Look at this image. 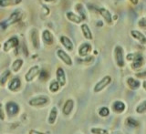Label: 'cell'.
<instances>
[{
	"mask_svg": "<svg viewBox=\"0 0 146 134\" xmlns=\"http://www.w3.org/2000/svg\"><path fill=\"white\" fill-rule=\"evenodd\" d=\"M126 83H127V86L129 87V89L131 90H139L141 86V82L138 78H135L133 77H128L126 80Z\"/></svg>",
	"mask_w": 146,
	"mask_h": 134,
	"instance_id": "ac0fdd59",
	"label": "cell"
},
{
	"mask_svg": "<svg viewBox=\"0 0 146 134\" xmlns=\"http://www.w3.org/2000/svg\"><path fill=\"white\" fill-rule=\"evenodd\" d=\"M66 17L68 20H70L72 23H75L77 25H80L82 24V21H83V17H80L79 14H76L72 11H68L66 12Z\"/></svg>",
	"mask_w": 146,
	"mask_h": 134,
	"instance_id": "e0dca14e",
	"label": "cell"
},
{
	"mask_svg": "<svg viewBox=\"0 0 146 134\" xmlns=\"http://www.w3.org/2000/svg\"><path fill=\"white\" fill-rule=\"evenodd\" d=\"M23 17H24V13H23L20 9H17L16 11L11 13L10 16H9L7 18H6V19H4L3 21L0 22V29H2L3 30L7 29V27H11L12 25H15L19 21H21Z\"/></svg>",
	"mask_w": 146,
	"mask_h": 134,
	"instance_id": "6da1fadb",
	"label": "cell"
},
{
	"mask_svg": "<svg viewBox=\"0 0 146 134\" xmlns=\"http://www.w3.org/2000/svg\"><path fill=\"white\" fill-rule=\"evenodd\" d=\"M129 2L133 6H136V5L139 4V0H129Z\"/></svg>",
	"mask_w": 146,
	"mask_h": 134,
	"instance_id": "d590c367",
	"label": "cell"
},
{
	"mask_svg": "<svg viewBox=\"0 0 146 134\" xmlns=\"http://www.w3.org/2000/svg\"><path fill=\"white\" fill-rule=\"evenodd\" d=\"M80 30L82 32V35H83L84 38L87 40H92L93 39V34L92 31H91L90 27L87 23H82L80 24Z\"/></svg>",
	"mask_w": 146,
	"mask_h": 134,
	"instance_id": "d6986e66",
	"label": "cell"
},
{
	"mask_svg": "<svg viewBox=\"0 0 146 134\" xmlns=\"http://www.w3.org/2000/svg\"><path fill=\"white\" fill-rule=\"evenodd\" d=\"M23 2V0H0V8L17 7Z\"/></svg>",
	"mask_w": 146,
	"mask_h": 134,
	"instance_id": "7402d4cb",
	"label": "cell"
},
{
	"mask_svg": "<svg viewBox=\"0 0 146 134\" xmlns=\"http://www.w3.org/2000/svg\"><path fill=\"white\" fill-rule=\"evenodd\" d=\"M60 89V85L58 84V82L56 80H53L50 81L49 83V86H48V90L50 92H52V93H56L58 92Z\"/></svg>",
	"mask_w": 146,
	"mask_h": 134,
	"instance_id": "f1b7e54d",
	"label": "cell"
},
{
	"mask_svg": "<svg viewBox=\"0 0 146 134\" xmlns=\"http://www.w3.org/2000/svg\"><path fill=\"white\" fill-rule=\"evenodd\" d=\"M141 87H143V89L146 91V80H143V82H141Z\"/></svg>",
	"mask_w": 146,
	"mask_h": 134,
	"instance_id": "8d00e7d4",
	"label": "cell"
},
{
	"mask_svg": "<svg viewBox=\"0 0 146 134\" xmlns=\"http://www.w3.org/2000/svg\"><path fill=\"white\" fill-rule=\"evenodd\" d=\"M98 114L100 117L102 118H106L108 117L110 114H111V110H110V109L108 107H106V106H102V107H100L98 110Z\"/></svg>",
	"mask_w": 146,
	"mask_h": 134,
	"instance_id": "f546056e",
	"label": "cell"
},
{
	"mask_svg": "<svg viewBox=\"0 0 146 134\" xmlns=\"http://www.w3.org/2000/svg\"><path fill=\"white\" fill-rule=\"evenodd\" d=\"M31 134H44V133H41V132H38V131H30Z\"/></svg>",
	"mask_w": 146,
	"mask_h": 134,
	"instance_id": "74e56055",
	"label": "cell"
},
{
	"mask_svg": "<svg viewBox=\"0 0 146 134\" xmlns=\"http://www.w3.org/2000/svg\"><path fill=\"white\" fill-rule=\"evenodd\" d=\"M48 75L47 71H46V70L40 71V73H39V78H40V80L46 81V80H48Z\"/></svg>",
	"mask_w": 146,
	"mask_h": 134,
	"instance_id": "d6a6232c",
	"label": "cell"
},
{
	"mask_svg": "<svg viewBox=\"0 0 146 134\" xmlns=\"http://www.w3.org/2000/svg\"><path fill=\"white\" fill-rule=\"evenodd\" d=\"M125 125L129 128H137L139 127L140 122L133 117H128L125 121Z\"/></svg>",
	"mask_w": 146,
	"mask_h": 134,
	"instance_id": "4316f807",
	"label": "cell"
},
{
	"mask_svg": "<svg viewBox=\"0 0 146 134\" xmlns=\"http://www.w3.org/2000/svg\"><path fill=\"white\" fill-rule=\"evenodd\" d=\"M56 54H57V57L60 59V60L65 64V65L70 67L73 65V60L71 57L70 56V55L68 54V52H66L64 49H61V48H58L57 49L56 51Z\"/></svg>",
	"mask_w": 146,
	"mask_h": 134,
	"instance_id": "ba28073f",
	"label": "cell"
},
{
	"mask_svg": "<svg viewBox=\"0 0 146 134\" xmlns=\"http://www.w3.org/2000/svg\"><path fill=\"white\" fill-rule=\"evenodd\" d=\"M99 13L100 15L102 16V17L103 18V20L105 21L107 25L111 26L113 24V18H112V15L111 11L107 9L106 7H100L99 9Z\"/></svg>",
	"mask_w": 146,
	"mask_h": 134,
	"instance_id": "8fae6325",
	"label": "cell"
},
{
	"mask_svg": "<svg viewBox=\"0 0 146 134\" xmlns=\"http://www.w3.org/2000/svg\"><path fill=\"white\" fill-rule=\"evenodd\" d=\"M126 109V104L122 100H115L111 104V110L115 113H123Z\"/></svg>",
	"mask_w": 146,
	"mask_h": 134,
	"instance_id": "2e32d148",
	"label": "cell"
},
{
	"mask_svg": "<svg viewBox=\"0 0 146 134\" xmlns=\"http://www.w3.org/2000/svg\"><path fill=\"white\" fill-rule=\"evenodd\" d=\"M30 39H31V43L33 45V47L35 48H39V34H38V30L36 29H32L30 31Z\"/></svg>",
	"mask_w": 146,
	"mask_h": 134,
	"instance_id": "44dd1931",
	"label": "cell"
},
{
	"mask_svg": "<svg viewBox=\"0 0 146 134\" xmlns=\"http://www.w3.org/2000/svg\"><path fill=\"white\" fill-rule=\"evenodd\" d=\"M11 76V71L9 69H5V70L0 74V86L3 87L6 85L7 81Z\"/></svg>",
	"mask_w": 146,
	"mask_h": 134,
	"instance_id": "d4e9b609",
	"label": "cell"
},
{
	"mask_svg": "<svg viewBox=\"0 0 146 134\" xmlns=\"http://www.w3.org/2000/svg\"><path fill=\"white\" fill-rule=\"evenodd\" d=\"M23 65H24V60L22 58H17L11 64V68L15 73H17L21 69Z\"/></svg>",
	"mask_w": 146,
	"mask_h": 134,
	"instance_id": "484cf974",
	"label": "cell"
},
{
	"mask_svg": "<svg viewBox=\"0 0 146 134\" xmlns=\"http://www.w3.org/2000/svg\"><path fill=\"white\" fill-rule=\"evenodd\" d=\"M114 134H120V133H114Z\"/></svg>",
	"mask_w": 146,
	"mask_h": 134,
	"instance_id": "60d3db41",
	"label": "cell"
},
{
	"mask_svg": "<svg viewBox=\"0 0 146 134\" xmlns=\"http://www.w3.org/2000/svg\"><path fill=\"white\" fill-rule=\"evenodd\" d=\"M6 109L8 116L13 117L19 111V106H18L17 103L14 102V101H9V102L6 104Z\"/></svg>",
	"mask_w": 146,
	"mask_h": 134,
	"instance_id": "5bb4252c",
	"label": "cell"
},
{
	"mask_svg": "<svg viewBox=\"0 0 146 134\" xmlns=\"http://www.w3.org/2000/svg\"><path fill=\"white\" fill-rule=\"evenodd\" d=\"M8 90L10 91H16L21 87V81L19 80V78H13L12 80L9 81L8 83Z\"/></svg>",
	"mask_w": 146,
	"mask_h": 134,
	"instance_id": "603a6c76",
	"label": "cell"
},
{
	"mask_svg": "<svg viewBox=\"0 0 146 134\" xmlns=\"http://www.w3.org/2000/svg\"><path fill=\"white\" fill-rule=\"evenodd\" d=\"M40 67L38 65H34L32 66L29 70L27 71V73L25 74V80L27 82H31L33 81L35 78L39 76L40 73Z\"/></svg>",
	"mask_w": 146,
	"mask_h": 134,
	"instance_id": "52a82bcc",
	"label": "cell"
},
{
	"mask_svg": "<svg viewBox=\"0 0 146 134\" xmlns=\"http://www.w3.org/2000/svg\"><path fill=\"white\" fill-rule=\"evenodd\" d=\"M0 119H1V121H4L5 119V113H4L2 103H0Z\"/></svg>",
	"mask_w": 146,
	"mask_h": 134,
	"instance_id": "e575fe53",
	"label": "cell"
},
{
	"mask_svg": "<svg viewBox=\"0 0 146 134\" xmlns=\"http://www.w3.org/2000/svg\"><path fill=\"white\" fill-rule=\"evenodd\" d=\"M56 80L58 82V84L60 85V87H65L67 84V77L65 70L63 69V68L58 67L56 70Z\"/></svg>",
	"mask_w": 146,
	"mask_h": 134,
	"instance_id": "7c38bea8",
	"label": "cell"
},
{
	"mask_svg": "<svg viewBox=\"0 0 146 134\" xmlns=\"http://www.w3.org/2000/svg\"><path fill=\"white\" fill-rule=\"evenodd\" d=\"M74 105H75V102H74V100H71V99L67 100L65 101V103H64V105H63V108H62L63 115H65V116H68V115H70L73 109H74Z\"/></svg>",
	"mask_w": 146,
	"mask_h": 134,
	"instance_id": "ffe728a7",
	"label": "cell"
},
{
	"mask_svg": "<svg viewBox=\"0 0 146 134\" xmlns=\"http://www.w3.org/2000/svg\"><path fill=\"white\" fill-rule=\"evenodd\" d=\"M49 102V99L47 95H39L32 98L29 100V104L31 107H40L45 106Z\"/></svg>",
	"mask_w": 146,
	"mask_h": 134,
	"instance_id": "8992f818",
	"label": "cell"
},
{
	"mask_svg": "<svg viewBox=\"0 0 146 134\" xmlns=\"http://www.w3.org/2000/svg\"><path fill=\"white\" fill-rule=\"evenodd\" d=\"M135 76H136L137 78H146V70L141 71V72H137L135 74Z\"/></svg>",
	"mask_w": 146,
	"mask_h": 134,
	"instance_id": "836d02e7",
	"label": "cell"
},
{
	"mask_svg": "<svg viewBox=\"0 0 146 134\" xmlns=\"http://www.w3.org/2000/svg\"><path fill=\"white\" fill-rule=\"evenodd\" d=\"M59 42L64 47V48L68 50V52H71L74 49V43H73V41L68 36L61 35L59 36Z\"/></svg>",
	"mask_w": 146,
	"mask_h": 134,
	"instance_id": "30bf717a",
	"label": "cell"
},
{
	"mask_svg": "<svg viewBox=\"0 0 146 134\" xmlns=\"http://www.w3.org/2000/svg\"><path fill=\"white\" fill-rule=\"evenodd\" d=\"M111 81H112V78L111 76H109V75L104 76L95 84L93 88V92L94 93H100V92H102L104 89H106V88L111 84Z\"/></svg>",
	"mask_w": 146,
	"mask_h": 134,
	"instance_id": "277c9868",
	"label": "cell"
},
{
	"mask_svg": "<svg viewBox=\"0 0 146 134\" xmlns=\"http://www.w3.org/2000/svg\"><path fill=\"white\" fill-rule=\"evenodd\" d=\"M138 26L141 29H146V16L141 17L138 20Z\"/></svg>",
	"mask_w": 146,
	"mask_h": 134,
	"instance_id": "1f68e13d",
	"label": "cell"
},
{
	"mask_svg": "<svg viewBox=\"0 0 146 134\" xmlns=\"http://www.w3.org/2000/svg\"><path fill=\"white\" fill-rule=\"evenodd\" d=\"M91 134H109V131L106 129L99 128V127H92L90 130Z\"/></svg>",
	"mask_w": 146,
	"mask_h": 134,
	"instance_id": "4dcf8cb0",
	"label": "cell"
},
{
	"mask_svg": "<svg viewBox=\"0 0 146 134\" xmlns=\"http://www.w3.org/2000/svg\"><path fill=\"white\" fill-rule=\"evenodd\" d=\"M113 57H114V60L117 67L119 68H124L126 65V57L124 54V49L120 45H117L114 47L113 49Z\"/></svg>",
	"mask_w": 146,
	"mask_h": 134,
	"instance_id": "3957f363",
	"label": "cell"
},
{
	"mask_svg": "<svg viewBox=\"0 0 146 134\" xmlns=\"http://www.w3.org/2000/svg\"><path fill=\"white\" fill-rule=\"evenodd\" d=\"M58 118V109L57 107H52L51 109H50L49 114H48V122L50 125H53V124L56 122Z\"/></svg>",
	"mask_w": 146,
	"mask_h": 134,
	"instance_id": "cb8c5ba5",
	"label": "cell"
},
{
	"mask_svg": "<svg viewBox=\"0 0 146 134\" xmlns=\"http://www.w3.org/2000/svg\"><path fill=\"white\" fill-rule=\"evenodd\" d=\"M126 60L131 63V68L133 70H139L144 64L143 56L141 53H129L126 55Z\"/></svg>",
	"mask_w": 146,
	"mask_h": 134,
	"instance_id": "7a4b0ae2",
	"label": "cell"
},
{
	"mask_svg": "<svg viewBox=\"0 0 146 134\" xmlns=\"http://www.w3.org/2000/svg\"><path fill=\"white\" fill-rule=\"evenodd\" d=\"M2 48V45H1V43H0V48Z\"/></svg>",
	"mask_w": 146,
	"mask_h": 134,
	"instance_id": "ab89813d",
	"label": "cell"
},
{
	"mask_svg": "<svg viewBox=\"0 0 146 134\" xmlns=\"http://www.w3.org/2000/svg\"><path fill=\"white\" fill-rule=\"evenodd\" d=\"M91 50H92L91 44L89 42H83L80 45L79 48H78V54L81 58H86L91 52Z\"/></svg>",
	"mask_w": 146,
	"mask_h": 134,
	"instance_id": "9c48e42d",
	"label": "cell"
},
{
	"mask_svg": "<svg viewBox=\"0 0 146 134\" xmlns=\"http://www.w3.org/2000/svg\"><path fill=\"white\" fill-rule=\"evenodd\" d=\"M43 1L46 3H53V2L56 1V0H43Z\"/></svg>",
	"mask_w": 146,
	"mask_h": 134,
	"instance_id": "f35d334b",
	"label": "cell"
},
{
	"mask_svg": "<svg viewBox=\"0 0 146 134\" xmlns=\"http://www.w3.org/2000/svg\"><path fill=\"white\" fill-rule=\"evenodd\" d=\"M135 112L138 114H145L146 113V100L140 102L135 108Z\"/></svg>",
	"mask_w": 146,
	"mask_h": 134,
	"instance_id": "83f0119b",
	"label": "cell"
},
{
	"mask_svg": "<svg viewBox=\"0 0 146 134\" xmlns=\"http://www.w3.org/2000/svg\"><path fill=\"white\" fill-rule=\"evenodd\" d=\"M130 33H131V38H133L135 40L138 41L140 44L141 45L146 44V36L141 31L138 29H131Z\"/></svg>",
	"mask_w": 146,
	"mask_h": 134,
	"instance_id": "9a60e30c",
	"label": "cell"
},
{
	"mask_svg": "<svg viewBox=\"0 0 146 134\" xmlns=\"http://www.w3.org/2000/svg\"><path fill=\"white\" fill-rule=\"evenodd\" d=\"M18 45H19V39H18V38L17 36H12L7 40H6L4 42V44L2 46L3 51L4 52H9L10 50L17 48Z\"/></svg>",
	"mask_w": 146,
	"mask_h": 134,
	"instance_id": "5b68a950",
	"label": "cell"
},
{
	"mask_svg": "<svg viewBox=\"0 0 146 134\" xmlns=\"http://www.w3.org/2000/svg\"><path fill=\"white\" fill-rule=\"evenodd\" d=\"M41 39L47 46H51L54 43V35L49 29H44L41 33Z\"/></svg>",
	"mask_w": 146,
	"mask_h": 134,
	"instance_id": "4fadbf2b",
	"label": "cell"
}]
</instances>
